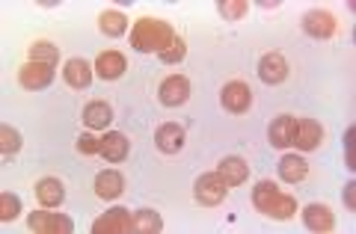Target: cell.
Wrapping results in <instances>:
<instances>
[{
    "label": "cell",
    "instance_id": "6da1fadb",
    "mask_svg": "<svg viewBox=\"0 0 356 234\" xmlns=\"http://www.w3.org/2000/svg\"><path fill=\"white\" fill-rule=\"evenodd\" d=\"M175 39L178 36H175L172 24H166L161 18H140L131 30V48L140 53H158L161 57Z\"/></svg>",
    "mask_w": 356,
    "mask_h": 234
},
{
    "label": "cell",
    "instance_id": "7a4b0ae2",
    "mask_svg": "<svg viewBox=\"0 0 356 234\" xmlns=\"http://www.w3.org/2000/svg\"><path fill=\"white\" fill-rule=\"evenodd\" d=\"M252 205L270 219H291L297 214V199L282 193L273 181H259L252 190Z\"/></svg>",
    "mask_w": 356,
    "mask_h": 234
},
{
    "label": "cell",
    "instance_id": "3957f363",
    "mask_svg": "<svg viewBox=\"0 0 356 234\" xmlns=\"http://www.w3.org/2000/svg\"><path fill=\"white\" fill-rule=\"evenodd\" d=\"M27 228L36 231V234H72L74 222H72V217L54 214L51 208H42V210H33L27 217Z\"/></svg>",
    "mask_w": 356,
    "mask_h": 234
},
{
    "label": "cell",
    "instance_id": "277c9868",
    "mask_svg": "<svg viewBox=\"0 0 356 234\" xmlns=\"http://www.w3.org/2000/svg\"><path fill=\"white\" fill-rule=\"evenodd\" d=\"M193 196H196V202H199V205L214 208V205H220L222 199L229 196V184L220 178V172H205V175H199V178H196Z\"/></svg>",
    "mask_w": 356,
    "mask_h": 234
},
{
    "label": "cell",
    "instance_id": "5b68a950",
    "mask_svg": "<svg viewBox=\"0 0 356 234\" xmlns=\"http://www.w3.org/2000/svg\"><path fill=\"white\" fill-rule=\"evenodd\" d=\"M134 231V214L128 208H113L92 222V234H131Z\"/></svg>",
    "mask_w": 356,
    "mask_h": 234
},
{
    "label": "cell",
    "instance_id": "8992f818",
    "mask_svg": "<svg viewBox=\"0 0 356 234\" xmlns=\"http://www.w3.org/2000/svg\"><path fill=\"white\" fill-rule=\"evenodd\" d=\"M54 81V65L48 62H24L21 65V72H18V83L27 89V92H39V89L44 86H51Z\"/></svg>",
    "mask_w": 356,
    "mask_h": 234
},
{
    "label": "cell",
    "instance_id": "52a82bcc",
    "mask_svg": "<svg viewBox=\"0 0 356 234\" xmlns=\"http://www.w3.org/2000/svg\"><path fill=\"white\" fill-rule=\"evenodd\" d=\"M324 142V128L315 119H294V133H291V146L300 151H312Z\"/></svg>",
    "mask_w": 356,
    "mask_h": 234
},
{
    "label": "cell",
    "instance_id": "ba28073f",
    "mask_svg": "<svg viewBox=\"0 0 356 234\" xmlns=\"http://www.w3.org/2000/svg\"><path fill=\"white\" fill-rule=\"evenodd\" d=\"M220 101L222 107L229 110V113H247V110L252 107V89L247 83H241V81H232L222 86V92H220Z\"/></svg>",
    "mask_w": 356,
    "mask_h": 234
},
{
    "label": "cell",
    "instance_id": "9c48e42d",
    "mask_svg": "<svg viewBox=\"0 0 356 234\" xmlns=\"http://www.w3.org/2000/svg\"><path fill=\"white\" fill-rule=\"evenodd\" d=\"M158 98L163 107H181L191 98V81L184 74H170L158 89Z\"/></svg>",
    "mask_w": 356,
    "mask_h": 234
},
{
    "label": "cell",
    "instance_id": "30bf717a",
    "mask_svg": "<svg viewBox=\"0 0 356 234\" xmlns=\"http://www.w3.org/2000/svg\"><path fill=\"white\" fill-rule=\"evenodd\" d=\"M303 30L312 39H332L339 24H336V18H332V12H327V9H309V12L303 15Z\"/></svg>",
    "mask_w": 356,
    "mask_h": 234
},
{
    "label": "cell",
    "instance_id": "8fae6325",
    "mask_svg": "<svg viewBox=\"0 0 356 234\" xmlns=\"http://www.w3.org/2000/svg\"><path fill=\"white\" fill-rule=\"evenodd\" d=\"M259 77L267 83V86H280L285 83V77H288V60L282 57V53H264V57L259 60Z\"/></svg>",
    "mask_w": 356,
    "mask_h": 234
},
{
    "label": "cell",
    "instance_id": "7c38bea8",
    "mask_svg": "<svg viewBox=\"0 0 356 234\" xmlns=\"http://www.w3.org/2000/svg\"><path fill=\"white\" fill-rule=\"evenodd\" d=\"M154 146L163 154H178L184 149V128L175 125V122H166V125L154 131Z\"/></svg>",
    "mask_w": 356,
    "mask_h": 234
},
{
    "label": "cell",
    "instance_id": "4fadbf2b",
    "mask_svg": "<svg viewBox=\"0 0 356 234\" xmlns=\"http://www.w3.org/2000/svg\"><path fill=\"white\" fill-rule=\"evenodd\" d=\"M303 222L309 231H318V234H327L336 228V217H332V210L327 205H306L303 208Z\"/></svg>",
    "mask_w": 356,
    "mask_h": 234
},
{
    "label": "cell",
    "instance_id": "5bb4252c",
    "mask_svg": "<svg viewBox=\"0 0 356 234\" xmlns=\"http://www.w3.org/2000/svg\"><path fill=\"white\" fill-rule=\"evenodd\" d=\"M125 69H128V62L119 51H104V53H98V60H95V74L104 77V81H119V77L125 74Z\"/></svg>",
    "mask_w": 356,
    "mask_h": 234
},
{
    "label": "cell",
    "instance_id": "9a60e30c",
    "mask_svg": "<svg viewBox=\"0 0 356 234\" xmlns=\"http://www.w3.org/2000/svg\"><path fill=\"white\" fill-rule=\"evenodd\" d=\"M122 190H125V178H122L116 169H104L95 175V196L110 202V199H119Z\"/></svg>",
    "mask_w": 356,
    "mask_h": 234
},
{
    "label": "cell",
    "instance_id": "2e32d148",
    "mask_svg": "<svg viewBox=\"0 0 356 234\" xmlns=\"http://www.w3.org/2000/svg\"><path fill=\"white\" fill-rule=\"evenodd\" d=\"M63 77L72 89H89V83H92V65L81 57H74L63 65Z\"/></svg>",
    "mask_w": 356,
    "mask_h": 234
},
{
    "label": "cell",
    "instance_id": "e0dca14e",
    "mask_svg": "<svg viewBox=\"0 0 356 234\" xmlns=\"http://www.w3.org/2000/svg\"><path fill=\"white\" fill-rule=\"evenodd\" d=\"M128 149H131V142H128V137L125 133H119V131H110L107 137L102 140V158L107 160V163H122L128 158Z\"/></svg>",
    "mask_w": 356,
    "mask_h": 234
},
{
    "label": "cell",
    "instance_id": "ac0fdd59",
    "mask_svg": "<svg viewBox=\"0 0 356 234\" xmlns=\"http://www.w3.org/2000/svg\"><path fill=\"white\" fill-rule=\"evenodd\" d=\"M36 199L42 208H60L65 202V187L60 178H42L36 184Z\"/></svg>",
    "mask_w": 356,
    "mask_h": 234
},
{
    "label": "cell",
    "instance_id": "d6986e66",
    "mask_svg": "<svg viewBox=\"0 0 356 234\" xmlns=\"http://www.w3.org/2000/svg\"><path fill=\"white\" fill-rule=\"evenodd\" d=\"M220 178L226 181L229 187H238L247 181V175H250V163L243 160V158H222L220 160Z\"/></svg>",
    "mask_w": 356,
    "mask_h": 234
},
{
    "label": "cell",
    "instance_id": "ffe728a7",
    "mask_svg": "<svg viewBox=\"0 0 356 234\" xmlns=\"http://www.w3.org/2000/svg\"><path fill=\"white\" fill-rule=\"evenodd\" d=\"M291 133H294V116H280L273 119L270 131H267V137H270V146L273 149H288L291 146Z\"/></svg>",
    "mask_w": 356,
    "mask_h": 234
},
{
    "label": "cell",
    "instance_id": "44dd1931",
    "mask_svg": "<svg viewBox=\"0 0 356 234\" xmlns=\"http://www.w3.org/2000/svg\"><path fill=\"white\" fill-rule=\"evenodd\" d=\"M309 175V163L303 158H297V154H285L280 160V178L288 184H300L303 178Z\"/></svg>",
    "mask_w": 356,
    "mask_h": 234
},
{
    "label": "cell",
    "instance_id": "7402d4cb",
    "mask_svg": "<svg viewBox=\"0 0 356 234\" xmlns=\"http://www.w3.org/2000/svg\"><path fill=\"white\" fill-rule=\"evenodd\" d=\"M98 30L110 39H119V36H125V30H128V18L122 15L119 9H107V12L98 15Z\"/></svg>",
    "mask_w": 356,
    "mask_h": 234
},
{
    "label": "cell",
    "instance_id": "603a6c76",
    "mask_svg": "<svg viewBox=\"0 0 356 234\" xmlns=\"http://www.w3.org/2000/svg\"><path fill=\"white\" fill-rule=\"evenodd\" d=\"M83 122L89 128L102 131V128H107L110 122H113V110H110L107 101H92V104L83 107Z\"/></svg>",
    "mask_w": 356,
    "mask_h": 234
},
{
    "label": "cell",
    "instance_id": "cb8c5ba5",
    "mask_svg": "<svg viewBox=\"0 0 356 234\" xmlns=\"http://www.w3.org/2000/svg\"><path fill=\"white\" fill-rule=\"evenodd\" d=\"M134 231H137V234H161L163 231L161 214H158V210H152V208L134 210Z\"/></svg>",
    "mask_w": 356,
    "mask_h": 234
},
{
    "label": "cell",
    "instance_id": "d4e9b609",
    "mask_svg": "<svg viewBox=\"0 0 356 234\" xmlns=\"http://www.w3.org/2000/svg\"><path fill=\"white\" fill-rule=\"evenodd\" d=\"M0 151H3V158H13V154L21 151V133L13 125L0 128Z\"/></svg>",
    "mask_w": 356,
    "mask_h": 234
},
{
    "label": "cell",
    "instance_id": "484cf974",
    "mask_svg": "<svg viewBox=\"0 0 356 234\" xmlns=\"http://www.w3.org/2000/svg\"><path fill=\"white\" fill-rule=\"evenodd\" d=\"M30 60H33V62L57 65V60H60V48H54L51 42H36V44L30 48Z\"/></svg>",
    "mask_w": 356,
    "mask_h": 234
},
{
    "label": "cell",
    "instance_id": "4316f807",
    "mask_svg": "<svg viewBox=\"0 0 356 234\" xmlns=\"http://www.w3.org/2000/svg\"><path fill=\"white\" fill-rule=\"evenodd\" d=\"M247 0H222V3L217 6V12L226 18V21H241L243 15H247Z\"/></svg>",
    "mask_w": 356,
    "mask_h": 234
},
{
    "label": "cell",
    "instance_id": "83f0119b",
    "mask_svg": "<svg viewBox=\"0 0 356 234\" xmlns=\"http://www.w3.org/2000/svg\"><path fill=\"white\" fill-rule=\"evenodd\" d=\"M21 214V199L15 193H3L0 196V219L9 222V219H15Z\"/></svg>",
    "mask_w": 356,
    "mask_h": 234
},
{
    "label": "cell",
    "instance_id": "f1b7e54d",
    "mask_svg": "<svg viewBox=\"0 0 356 234\" xmlns=\"http://www.w3.org/2000/svg\"><path fill=\"white\" fill-rule=\"evenodd\" d=\"M187 57V44H184V39L178 36L170 48H166L163 53H161V62H166V65H175V62H181Z\"/></svg>",
    "mask_w": 356,
    "mask_h": 234
},
{
    "label": "cell",
    "instance_id": "f546056e",
    "mask_svg": "<svg viewBox=\"0 0 356 234\" xmlns=\"http://www.w3.org/2000/svg\"><path fill=\"white\" fill-rule=\"evenodd\" d=\"M77 151L81 154H98L102 151V140H95L92 133H83V137L77 140Z\"/></svg>",
    "mask_w": 356,
    "mask_h": 234
},
{
    "label": "cell",
    "instance_id": "4dcf8cb0",
    "mask_svg": "<svg viewBox=\"0 0 356 234\" xmlns=\"http://www.w3.org/2000/svg\"><path fill=\"white\" fill-rule=\"evenodd\" d=\"M353 137H356V128L344 131V154H348V166H350V169L356 166V160H353Z\"/></svg>",
    "mask_w": 356,
    "mask_h": 234
},
{
    "label": "cell",
    "instance_id": "1f68e13d",
    "mask_svg": "<svg viewBox=\"0 0 356 234\" xmlns=\"http://www.w3.org/2000/svg\"><path fill=\"white\" fill-rule=\"evenodd\" d=\"M344 205L356 208V181H350L348 187H344Z\"/></svg>",
    "mask_w": 356,
    "mask_h": 234
},
{
    "label": "cell",
    "instance_id": "d6a6232c",
    "mask_svg": "<svg viewBox=\"0 0 356 234\" xmlns=\"http://www.w3.org/2000/svg\"><path fill=\"white\" fill-rule=\"evenodd\" d=\"M261 6H264V9H276V6H280V0H264Z\"/></svg>",
    "mask_w": 356,
    "mask_h": 234
}]
</instances>
